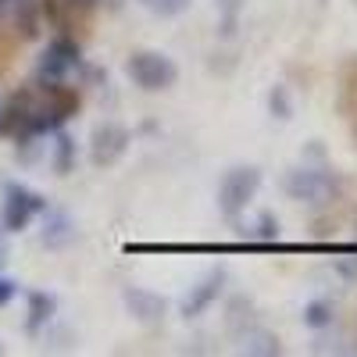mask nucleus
<instances>
[{"instance_id":"nucleus-1","label":"nucleus","mask_w":357,"mask_h":357,"mask_svg":"<svg viewBox=\"0 0 357 357\" xmlns=\"http://www.w3.org/2000/svg\"><path fill=\"white\" fill-rule=\"evenodd\" d=\"M282 190H286V197L296 200V204L321 207V204H329V200L340 193V178H336L329 168L301 165V168H289V172H286Z\"/></svg>"},{"instance_id":"nucleus-2","label":"nucleus","mask_w":357,"mask_h":357,"mask_svg":"<svg viewBox=\"0 0 357 357\" xmlns=\"http://www.w3.org/2000/svg\"><path fill=\"white\" fill-rule=\"evenodd\" d=\"M261 190V168L257 165H236L222 175V183H218V211L225 218H240L247 211V204L257 197Z\"/></svg>"},{"instance_id":"nucleus-3","label":"nucleus","mask_w":357,"mask_h":357,"mask_svg":"<svg viewBox=\"0 0 357 357\" xmlns=\"http://www.w3.org/2000/svg\"><path fill=\"white\" fill-rule=\"evenodd\" d=\"M126 75L132 79V86L146 89V93H161V89H172L178 79V68L168 54L161 50H136L126 61Z\"/></svg>"},{"instance_id":"nucleus-4","label":"nucleus","mask_w":357,"mask_h":357,"mask_svg":"<svg viewBox=\"0 0 357 357\" xmlns=\"http://www.w3.org/2000/svg\"><path fill=\"white\" fill-rule=\"evenodd\" d=\"M82 65V50L72 36H54L47 43V50L40 54V61H36V79L40 82H61L72 68Z\"/></svg>"},{"instance_id":"nucleus-5","label":"nucleus","mask_w":357,"mask_h":357,"mask_svg":"<svg viewBox=\"0 0 357 357\" xmlns=\"http://www.w3.org/2000/svg\"><path fill=\"white\" fill-rule=\"evenodd\" d=\"M47 211V200L40 193H33L22 183H8L4 186V229L8 232H22L36 215Z\"/></svg>"},{"instance_id":"nucleus-6","label":"nucleus","mask_w":357,"mask_h":357,"mask_svg":"<svg viewBox=\"0 0 357 357\" xmlns=\"http://www.w3.org/2000/svg\"><path fill=\"white\" fill-rule=\"evenodd\" d=\"M129 143H132V132L122 122H104V126L93 129V136H89V161L97 168H111L114 161H122Z\"/></svg>"},{"instance_id":"nucleus-7","label":"nucleus","mask_w":357,"mask_h":357,"mask_svg":"<svg viewBox=\"0 0 357 357\" xmlns=\"http://www.w3.org/2000/svg\"><path fill=\"white\" fill-rule=\"evenodd\" d=\"M225 282H229V272H225V268H222V264L211 268V272H207V275L190 289V296L183 301V307H178V311H183V318H186V321H190V318H200V314L222 296Z\"/></svg>"},{"instance_id":"nucleus-8","label":"nucleus","mask_w":357,"mask_h":357,"mask_svg":"<svg viewBox=\"0 0 357 357\" xmlns=\"http://www.w3.org/2000/svg\"><path fill=\"white\" fill-rule=\"evenodd\" d=\"M126 311L139 321V325H161L165 321V296L143 289V286H126L122 289Z\"/></svg>"},{"instance_id":"nucleus-9","label":"nucleus","mask_w":357,"mask_h":357,"mask_svg":"<svg viewBox=\"0 0 357 357\" xmlns=\"http://www.w3.org/2000/svg\"><path fill=\"white\" fill-rule=\"evenodd\" d=\"M40 240H43V247H50V250L68 247V243L75 240V222H72V215H68V211H47Z\"/></svg>"},{"instance_id":"nucleus-10","label":"nucleus","mask_w":357,"mask_h":357,"mask_svg":"<svg viewBox=\"0 0 357 357\" xmlns=\"http://www.w3.org/2000/svg\"><path fill=\"white\" fill-rule=\"evenodd\" d=\"M57 311V296L47 289H33L29 293V318H25V333H40L43 325L54 318Z\"/></svg>"},{"instance_id":"nucleus-11","label":"nucleus","mask_w":357,"mask_h":357,"mask_svg":"<svg viewBox=\"0 0 357 357\" xmlns=\"http://www.w3.org/2000/svg\"><path fill=\"white\" fill-rule=\"evenodd\" d=\"M72 168H75V139L57 129V136H54V172L72 175Z\"/></svg>"},{"instance_id":"nucleus-12","label":"nucleus","mask_w":357,"mask_h":357,"mask_svg":"<svg viewBox=\"0 0 357 357\" xmlns=\"http://www.w3.org/2000/svg\"><path fill=\"white\" fill-rule=\"evenodd\" d=\"M243 350L247 354H279V336H272L268 329H261V325H250V329L243 333Z\"/></svg>"},{"instance_id":"nucleus-13","label":"nucleus","mask_w":357,"mask_h":357,"mask_svg":"<svg viewBox=\"0 0 357 357\" xmlns=\"http://www.w3.org/2000/svg\"><path fill=\"white\" fill-rule=\"evenodd\" d=\"M254 240L257 243H279L282 240V229H279V218L272 211H261L257 222H254Z\"/></svg>"},{"instance_id":"nucleus-14","label":"nucleus","mask_w":357,"mask_h":357,"mask_svg":"<svg viewBox=\"0 0 357 357\" xmlns=\"http://www.w3.org/2000/svg\"><path fill=\"white\" fill-rule=\"evenodd\" d=\"M336 318V307L329 301H311L304 307V325H311V329H325V325H333Z\"/></svg>"},{"instance_id":"nucleus-15","label":"nucleus","mask_w":357,"mask_h":357,"mask_svg":"<svg viewBox=\"0 0 357 357\" xmlns=\"http://www.w3.org/2000/svg\"><path fill=\"white\" fill-rule=\"evenodd\" d=\"M139 4L151 11V15H161V18H175V15H183L193 0H139Z\"/></svg>"},{"instance_id":"nucleus-16","label":"nucleus","mask_w":357,"mask_h":357,"mask_svg":"<svg viewBox=\"0 0 357 357\" xmlns=\"http://www.w3.org/2000/svg\"><path fill=\"white\" fill-rule=\"evenodd\" d=\"M268 111L275 118H293V100H289V89L286 86H272V93H268Z\"/></svg>"},{"instance_id":"nucleus-17","label":"nucleus","mask_w":357,"mask_h":357,"mask_svg":"<svg viewBox=\"0 0 357 357\" xmlns=\"http://www.w3.org/2000/svg\"><path fill=\"white\" fill-rule=\"evenodd\" d=\"M15 293H18V282L0 275V307H4V304H11V301H15Z\"/></svg>"},{"instance_id":"nucleus-18","label":"nucleus","mask_w":357,"mask_h":357,"mask_svg":"<svg viewBox=\"0 0 357 357\" xmlns=\"http://www.w3.org/2000/svg\"><path fill=\"white\" fill-rule=\"evenodd\" d=\"M4 261H8V250H4V247H0V268H4Z\"/></svg>"},{"instance_id":"nucleus-19","label":"nucleus","mask_w":357,"mask_h":357,"mask_svg":"<svg viewBox=\"0 0 357 357\" xmlns=\"http://www.w3.org/2000/svg\"><path fill=\"white\" fill-rule=\"evenodd\" d=\"M8 4H11V0H0V11H4V8H8Z\"/></svg>"},{"instance_id":"nucleus-20","label":"nucleus","mask_w":357,"mask_h":357,"mask_svg":"<svg viewBox=\"0 0 357 357\" xmlns=\"http://www.w3.org/2000/svg\"><path fill=\"white\" fill-rule=\"evenodd\" d=\"M0 111H4V104H0Z\"/></svg>"}]
</instances>
